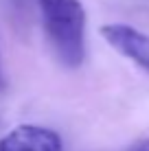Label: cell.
<instances>
[{
    "mask_svg": "<svg viewBox=\"0 0 149 151\" xmlns=\"http://www.w3.org/2000/svg\"><path fill=\"white\" fill-rule=\"evenodd\" d=\"M44 31L55 55L66 68L86 59V11L79 0H40Z\"/></svg>",
    "mask_w": 149,
    "mask_h": 151,
    "instance_id": "cell-1",
    "label": "cell"
},
{
    "mask_svg": "<svg viewBox=\"0 0 149 151\" xmlns=\"http://www.w3.org/2000/svg\"><path fill=\"white\" fill-rule=\"evenodd\" d=\"M103 37L112 48H116L123 57L132 59L136 66H140L145 72H149V35L138 31L130 24H105L101 29Z\"/></svg>",
    "mask_w": 149,
    "mask_h": 151,
    "instance_id": "cell-2",
    "label": "cell"
},
{
    "mask_svg": "<svg viewBox=\"0 0 149 151\" xmlns=\"http://www.w3.org/2000/svg\"><path fill=\"white\" fill-rule=\"evenodd\" d=\"M0 83H2V77H0Z\"/></svg>",
    "mask_w": 149,
    "mask_h": 151,
    "instance_id": "cell-5",
    "label": "cell"
},
{
    "mask_svg": "<svg viewBox=\"0 0 149 151\" xmlns=\"http://www.w3.org/2000/svg\"><path fill=\"white\" fill-rule=\"evenodd\" d=\"M0 151H64L57 132L40 125H20L0 138Z\"/></svg>",
    "mask_w": 149,
    "mask_h": 151,
    "instance_id": "cell-3",
    "label": "cell"
},
{
    "mask_svg": "<svg viewBox=\"0 0 149 151\" xmlns=\"http://www.w3.org/2000/svg\"><path fill=\"white\" fill-rule=\"evenodd\" d=\"M127 151H149V138H143V140H138V142H134Z\"/></svg>",
    "mask_w": 149,
    "mask_h": 151,
    "instance_id": "cell-4",
    "label": "cell"
}]
</instances>
